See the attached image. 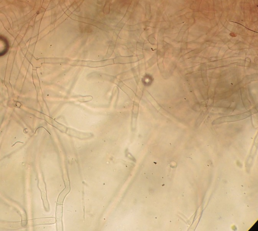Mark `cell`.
<instances>
[{
	"mask_svg": "<svg viewBox=\"0 0 258 231\" xmlns=\"http://www.w3.org/2000/svg\"><path fill=\"white\" fill-rule=\"evenodd\" d=\"M54 220L53 218H43L38 219L36 220V224H45V223H53Z\"/></svg>",
	"mask_w": 258,
	"mask_h": 231,
	"instance_id": "obj_1",
	"label": "cell"
}]
</instances>
